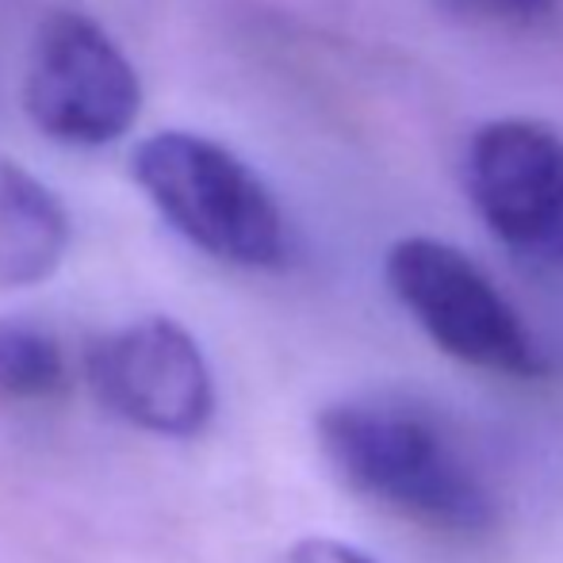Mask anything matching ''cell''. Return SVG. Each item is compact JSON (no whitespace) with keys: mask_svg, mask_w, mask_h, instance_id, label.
<instances>
[{"mask_svg":"<svg viewBox=\"0 0 563 563\" xmlns=\"http://www.w3.org/2000/svg\"><path fill=\"white\" fill-rule=\"evenodd\" d=\"M314 438L353 495L445 541L498 526L490 483L433 410L395 395H356L319 410Z\"/></svg>","mask_w":563,"mask_h":563,"instance_id":"cell-1","label":"cell"},{"mask_svg":"<svg viewBox=\"0 0 563 563\" xmlns=\"http://www.w3.org/2000/svg\"><path fill=\"white\" fill-rule=\"evenodd\" d=\"M131 177L157 216L200 253L234 268H284L291 227L276 192L223 142L157 131L131 154Z\"/></svg>","mask_w":563,"mask_h":563,"instance_id":"cell-2","label":"cell"},{"mask_svg":"<svg viewBox=\"0 0 563 563\" xmlns=\"http://www.w3.org/2000/svg\"><path fill=\"white\" fill-rule=\"evenodd\" d=\"M384 280L452 361L510 379H541L549 372L514 303L456 245L426 234L399 238L384 257Z\"/></svg>","mask_w":563,"mask_h":563,"instance_id":"cell-3","label":"cell"},{"mask_svg":"<svg viewBox=\"0 0 563 563\" xmlns=\"http://www.w3.org/2000/svg\"><path fill=\"white\" fill-rule=\"evenodd\" d=\"M23 112L62 146H112L142 112L139 69L123 46L77 8L38 20L23 69Z\"/></svg>","mask_w":563,"mask_h":563,"instance_id":"cell-4","label":"cell"},{"mask_svg":"<svg viewBox=\"0 0 563 563\" xmlns=\"http://www.w3.org/2000/svg\"><path fill=\"white\" fill-rule=\"evenodd\" d=\"M464 192L518 257L563 273V139L533 119H490L467 139Z\"/></svg>","mask_w":563,"mask_h":563,"instance_id":"cell-5","label":"cell"},{"mask_svg":"<svg viewBox=\"0 0 563 563\" xmlns=\"http://www.w3.org/2000/svg\"><path fill=\"white\" fill-rule=\"evenodd\" d=\"M85 372L108 410L157 438H196L216 415V379L200 341L165 314L97 338Z\"/></svg>","mask_w":563,"mask_h":563,"instance_id":"cell-6","label":"cell"},{"mask_svg":"<svg viewBox=\"0 0 563 563\" xmlns=\"http://www.w3.org/2000/svg\"><path fill=\"white\" fill-rule=\"evenodd\" d=\"M69 211L31 169L0 157V288H35L66 261Z\"/></svg>","mask_w":563,"mask_h":563,"instance_id":"cell-7","label":"cell"},{"mask_svg":"<svg viewBox=\"0 0 563 563\" xmlns=\"http://www.w3.org/2000/svg\"><path fill=\"white\" fill-rule=\"evenodd\" d=\"M66 387L62 341L35 319L0 314V395L20 402L54 399Z\"/></svg>","mask_w":563,"mask_h":563,"instance_id":"cell-8","label":"cell"},{"mask_svg":"<svg viewBox=\"0 0 563 563\" xmlns=\"http://www.w3.org/2000/svg\"><path fill=\"white\" fill-rule=\"evenodd\" d=\"M284 563H379L376 556H368L364 549L345 541H334V537H303L288 549Z\"/></svg>","mask_w":563,"mask_h":563,"instance_id":"cell-9","label":"cell"},{"mask_svg":"<svg viewBox=\"0 0 563 563\" xmlns=\"http://www.w3.org/2000/svg\"><path fill=\"white\" fill-rule=\"evenodd\" d=\"M460 4L475 8V12L498 15V20L537 23V20H544V15H552L556 0H460Z\"/></svg>","mask_w":563,"mask_h":563,"instance_id":"cell-10","label":"cell"}]
</instances>
